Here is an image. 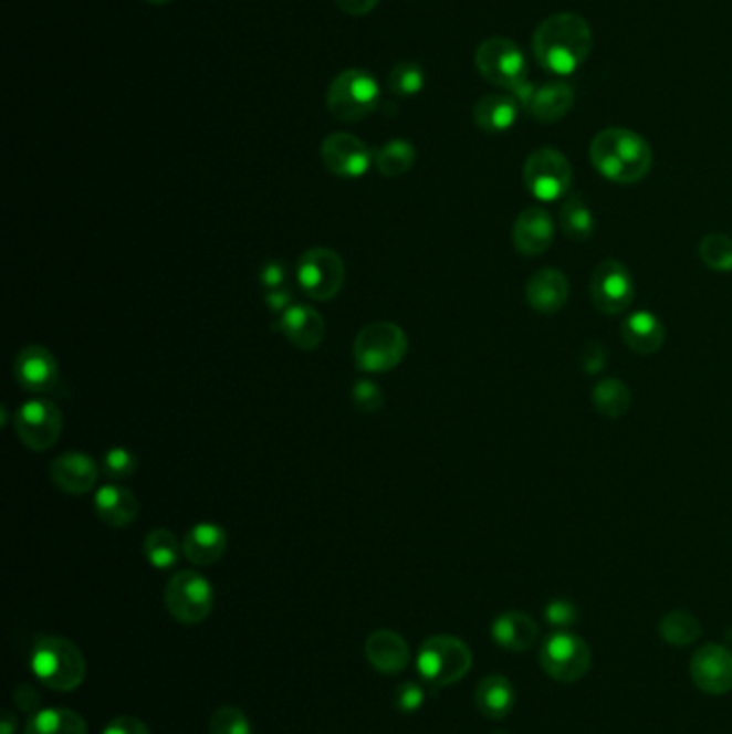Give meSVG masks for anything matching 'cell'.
<instances>
[{
	"instance_id": "cell-1",
	"label": "cell",
	"mask_w": 732,
	"mask_h": 734,
	"mask_svg": "<svg viewBox=\"0 0 732 734\" xmlns=\"http://www.w3.org/2000/svg\"><path fill=\"white\" fill-rule=\"evenodd\" d=\"M590 50L593 31L578 13H554L537 27L533 35L535 59L550 74H574L585 65Z\"/></svg>"
},
{
	"instance_id": "cell-2",
	"label": "cell",
	"mask_w": 732,
	"mask_h": 734,
	"mask_svg": "<svg viewBox=\"0 0 732 734\" xmlns=\"http://www.w3.org/2000/svg\"><path fill=\"white\" fill-rule=\"evenodd\" d=\"M588 155L595 170L613 184H638L653 166L649 143L640 134L625 127H608L599 132L590 143Z\"/></svg>"
},
{
	"instance_id": "cell-3",
	"label": "cell",
	"mask_w": 732,
	"mask_h": 734,
	"mask_svg": "<svg viewBox=\"0 0 732 734\" xmlns=\"http://www.w3.org/2000/svg\"><path fill=\"white\" fill-rule=\"evenodd\" d=\"M31 670L39 683L67 694L86 679V658L63 636H38L31 651Z\"/></svg>"
},
{
	"instance_id": "cell-4",
	"label": "cell",
	"mask_w": 732,
	"mask_h": 734,
	"mask_svg": "<svg viewBox=\"0 0 732 734\" xmlns=\"http://www.w3.org/2000/svg\"><path fill=\"white\" fill-rule=\"evenodd\" d=\"M473 665L471 649L456 636L428 638L417 653V670L428 685L447 688L462 681Z\"/></svg>"
},
{
	"instance_id": "cell-5",
	"label": "cell",
	"mask_w": 732,
	"mask_h": 734,
	"mask_svg": "<svg viewBox=\"0 0 732 734\" xmlns=\"http://www.w3.org/2000/svg\"><path fill=\"white\" fill-rule=\"evenodd\" d=\"M408 353V337L396 323H372L357 333L353 355L355 364L367 374H385L402 364Z\"/></svg>"
},
{
	"instance_id": "cell-6",
	"label": "cell",
	"mask_w": 732,
	"mask_h": 734,
	"mask_svg": "<svg viewBox=\"0 0 732 734\" xmlns=\"http://www.w3.org/2000/svg\"><path fill=\"white\" fill-rule=\"evenodd\" d=\"M380 88L366 70H346L337 75L327 91V111L344 123L364 120L378 108Z\"/></svg>"
},
{
	"instance_id": "cell-7",
	"label": "cell",
	"mask_w": 732,
	"mask_h": 734,
	"mask_svg": "<svg viewBox=\"0 0 732 734\" xmlns=\"http://www.w3.org/2000/svg\"><path fill=\"white\" fill-rule=\"evenodd\" d=\"M475 67L483 80L505 88L510 95L529 82L526 56L510 39L490 38L479 43Z\"/></svg>"
},
{
	"instance_id": "cell-8",
	"label": "cell",
	"mask_w": 732,
	"mask_h": 734,
	"mask_svg": "<svg viewBox=\"0 0 732 734\" xmlns=\"http://www.w3.org/2000/svg\"><path fill=\"white\" fill-rule=\"evenodd\" d=\"M166 608L175 621L184 625H198L209 619L216 604V593L211 583L198 572H177L164 593Z\"/></svg>"
},
{
	"instance_id": "cell-9",
	"label": "cell",
	"mask_w": 732,
	"mask_h": 734,
	"mask_svg": "<svg viewBox=\"0 0 732 734\" xmlns=\"http://www.w3.org/2000/svg\"><path fill=\"white\" fill-rule=\"evenodd\" d=\"M522 179L533 198L542 202H554L563 198L572 187V166L561 150L537 148L526 157Z\"/></svg>"
},
{
	"instance_id": "cell-10",
	"label": "cell",
	"mask_w": 732,
	"mask_h": 734,
	"mask_svg": "<svg viewBox=\"0 0 732 734\" xmlns=\"http://www.w3.org/2000/svg\"><path fill=\"white\" fill-rule=\"evenodd\" d=\"M296 282L310 298L331 301L346 282L344 260L330 248H312L296 262Z\"/></svg>"
},
{
	"instance_id": "cell-11",
	"label": "cell",
	"mask_w": 732,
	"mask_h": 734,
	"mask_svg": "<svg viewBox=\"0 0 732 734\" xmlns=\"http://www.w3.org/2000/svg\"><path fill=\"white\" fill-rule=\"evenodd\" d=\"M540 663L554 681L576 683L590 670L593 653L581 636L572 631H556L542 644Z\"/></svg>"
},
{
	"instance_id": "cell-12",
	"label": "cell",
	"mask_w": 732,
	"mask_h": 734,
	"mask_svg": "<svg viewBox=\"0 0 732 734\" xmlns=\"http://www.w3.org/2000/svg\"><path fill=\"white\" fill-rule=\"evenodd\" d=\"M15 434L31 451H48L63 432V412L50 400H29L20 406L13 419Z\"/></svg>"
},
{
	"instance_id": "cell-13",
	"label": "cell",
	"mask_w": 732,
	"mask_h": 734,
	"mask_svg": "<svg viewBox=\"0 0 732 734\" xmlns=\"http://www.w3.org/2000/svg\"><path fill=\"white\" fill-rule=\"evenodd\" d=\"M593 305L608 316L623 314L634 298V282L619 260H604L590 277Z\"/></svg>"
},
{
	"instance_id": "cell-14",
	"label": "cell",
	"mask_w": 732,
	"mask_h": 734,
	"mask_svg": "<svg viewBox=\"0 0 732 734\" xmlns=\"http://www.w3.org/2000/svg\"><path fill=\"white\" fill-rule=\"evenodd\" d=\"M321 157L331 175L339 179H359L374 164V155L366 147V143L344 132L331 134L323 140Z\"/></svg>"
},
{
	"instance_id": "cell-15",
	"label": "cell",
	"mask_w": 732,
	"mask_h": 734,
	"mask_svg": "<svg viewBox=\"0 0 732 734\" xmlns=\"http://www.w3.org/2000/svg\"><path fill=\"white\" fill-rule=\"evenodd\" d=\"M696 688L711 696H722L732 690V653L722 644H704L690 663Z\"/></svg>"
},
{
	"instance_id": "cell-16",
	"label": "cell",
	"mask_w": 732,
	"mask_h": 734,
	"mask_svg": "<svg viewBox=\"0 0 732 734\" xmlns=\"http://www.w3.org/2000/svg\"><path fill=\"white\" fill-rule=\"evenodd\" d=\"M13 374L24 391L45 394L52 391L59 382V364L45 346L29 344L18 353Z\"/></svg>"
},
{
	"instance_id": "cell-17",
	"label": "cell",
	"mask_w": 732,
	"mask_h": 734,
	"mask_svg": "<svg viewBox=\"0 0 732 734\" xmlns=\"http://www.w3.org/2000/svg\"><path fill=\"white\" fill-rule=\"evenodd\" d=\"M275 329L280 331L299 350L312 353L325 339V318L318 310L305 303H293L284 314H280Z\"/></svg>"
},
{
	"instance_id": "cell-18",
	"label": "cell",
	"mask_w": 732,
	"mask_h": 734,
	"mask_svg": "<svg viewBox=\"0 0 732 734\" xmlns=\"http://www.w3.org/2000/svg\"><path fill=\"white\" fill-rule=\"evenodd\" d=\"M52 483L72 496L88 494L100 479V466L82 451H65L50 464Z\"/></svg>"
},
{
	"instance_id": "cell-19",
	"label": "cell",
	"mask_w": 732,
	"mask_h": 734,
	"mask_svg": "<svg viewBox=\"0 0 732 734\" xmlns=\"http://www.w3.org/2000/svg\"><path fill=\"white\" fill-rule=\"evenodd\" d=\"M366 658L376 672L394 677L408 668L410 647L398 631L376 629L367 636Z\"/></svg>"
},
{
	"instance_id": "cell-20",
	"label": "cell",
	"mask_w": 732,
	"mask_h": 734,
	"mask_svg": "<svg viewBox=\"0 0 732 734\" xmlns=\"http://www.w3.org/2000/svg\"><path fill=\"white\" fill-rule=\"evenodd\" d=\"M554 239V221L544 209H526L513 223V245L522 256H540Z\"/></svg>"
},
{
	"instance_id": "cell-21",
	"label": "cell",
	"mask_w": 732,
	"mask_h": 734,
	"mask_svg": "<svg viewBox=\"0 0 732 734\" xmlns=\"http://www.w3.org/2000/svg\"><path fill=\"white\" fill-rule=\"evenodd\" d=\"M567 296L569 282L558 269H542L526 284L529 305L546 316L556 314L567 303Z\"/></svg>"
},
{
	"instance_id": "cell-22",
	"label": "cell",
	"mask_w": 732,
	"mask_h": 734,
	"mask_svg": "<svg viewBox=\"0 0 732 734\" xmlns=\"http://www.w3.org/2000/svg\"><path fill=\"white\" fill-rule=\"evenodd\" d=\"M226 552V531L213 522H200L185 535V558L198 567L218 563Z\"/></svg>"
},
{
	"instance_id": "cell-23",
	"label": "cell",
	"mask_w": 732,
	"mask_h": 734,
	"mask_svg": "<svg viewBox=\"0 0 732 734\" xmlns=\"http://www.w3.org/2000/svg\"><path fill=\"white\" fill-rule=\"evenodd\" d=\"M95 512H97V517L112 528H125L138 517L140 505H138V499L134 496V492L111 483V485H104L97 490Z\"/></svg>"
},
{
	"instance_id": "cell-24",
	"label": "cell",
	"mask_w": 732,
	"mask_h": 734,
	"mask_svg": "<svg viewBox=\"0 0 732 734\" xmlns=\"http://www.w3.org/2000/svg\"><path fill=\"white\" fill-rule=\"evenodd\" d=\"M576 93L567 82H546L535 88L526 112L540 123H556L569 114Z\"/></svg>"
},
{
	"instance_id": "cell-25",
	"label": "cell",
	"mask_w": 732,
	"mask_h": 734,
	"mask_svg": "<svg viewBox=\"0 0 732 734\" xmlns=\"http://www.w3.org/2000/svg\"><path fill=\"white\" fill-rule=\"evenodd\" d=\"M492 638L501 649L522 653L537 642L540 627L524 612H505L492 623Z\"/></svg>"
},
{
	"instance_id": "cell-26",
	"label": "cell",
	"mask_w": 732,
	"mask_h": 734,
	"mask_svg": "<svg viewBox=\"0 0 732 734\" xmlns=\"http://www.w3.org/2000/svg\"><path fill=\"white\" fill-rule=\"evenodd\" d=\"M475 706L488 720H505L515 706L512 681L501 674H490L481 679L475 690Z\"/></svg>"
},
{
	"instance_id": "cell-27",
	"label": "cell",
	"mask_w": 732,
	"mask_h": 734,
	"mask_svg": "<svg viewBox=\"0 0 732 734\" xmlns=\"http://www.w3.org/2000/svg\"><path fill=\"white\" fill-rule=\"evenodd\" d=\"M625 344L640 355L658 353L663 344V325L651 312H634L621 325Z\"/></svg>"
},
{
	"instance_id": "cell-28",
	"label": "cell",
	"mask_w": 732,
	"mask_h": 734,
	"mask_svg": "<svg viewBox=\"0 0 732 734\" xmlns=\"http://www.w3.org/2000/svg\"><path fill=\"white\" fill-rule=\"evenodd\" d=\"M517 102L512 95H485L473 108V120L485 134H503L517 118Z\"/></svg>"
},
{
	"instance_id": "cell-29",
	"label": "cell",
	"mask_w": 732,
	"mask_h": 734,
	"mask_svg": "<svg viewBox=\"0 0 732 734\" xmlns=\"http://www.w3.org/2000/svg\"><path fill=\"white\" fill-rule=\"evenodd\" d=\"M24 734H88V726L72 709H41L29 720Z\"/></svg>"
},
{
	"instance_id": "cell-30",
	"label": "cell",
	"mask_w": 732,
	"mask_h": 734,
	"mask_svg": "<svg viewBox=\"0 0 732 734\" xmlns=\"http://www.w3.org/2000/svg\"><path fill=\"white\" fill-rule=\"evenodd\" d=\"M412 164H415V147L406 140H389L374 153V166L387 179L402 177L412 168Z\"/></svg>"
},
{
	"instance_id": "cell-31",
	"label": "cell",
	"mask_w": 732,
	"mask_h": 734,
	"mask_svg": "<svg viewBox=\"0 0 732 734\" xmlns=\"http://www.w3.org/2000/svg\"><path fill=\"white\" fill-rule=\"evenodd\" d=\"M145 556H147L148 565L155 569H170L179 563V554H181V546L179 539L172 531L166 528H155L150 531L145 537Z\"/></svg>"
},
{
	"instance_id": "cell-32",
	"label": "cell",
	"mask_w": 732,
	"mask_h": 734,
	"mask_svg": "<svg viewBox=\"0 0 732 734\" xmlns=\"http://www.w3.org/2000/svg\"><path fill=\"white\" fill-rule=\"evenodd\" d=\"M561 228L563 234L572 241H585L593 234L595 218L581 196H572L561 209Z\"/></svg>"
},
{
	"instance_id": "cell-33",
	"label": "cell",
	"mask_w": 732,
	"mask_h": 734,
	"mask_svg": "<svg viewBox=\"0 0 732 734\" xmlns=\"http://www.w3.org/2000/svg\"><path fill=\"white\" fill-rule=\"evenodd\" d=\"M629 402H631L629 389L617 378H608L593 389V405L610 419H617L623 412H627Z\"/></svg>"
},
{
	"instance_id": "cell-34",
	"label": "cell",
	"mask_w": 732,
	"mask_h": 734,
	"mask_svg": "<svg viewBox=\"0 0 732 734\" xmlns=\"http://www.w3.org/2000/svg\"><path fill=\"white\" fill-rule=\"evenodd\" d=\"M659 636L675 647H688L700 638V623L690 612H670L659 623Z\"/></svg>"
},
{
	"instance_id": "cell-35",
	"label": "cell",
	"mask_w": 732,
	"mask_h": 734,
	"mask_svg": "<svg viewBox=\"0 0 732 734\" xmlns=\"http://www.w3.org/2000/svg\"><path fill=\"white\" fill-rule=\"evenodd\" d=\"M700 260L720 273L732 271V239L726 234H707L698 245Z\"/></svg>"
},
{
	"instance_id": "cell-36",
	"label": "cell",
	"mask_w": 732,
	"mask_h": 734,
	"mask_svg": "<svg viewBox=\"0 0 732 734\" xmlns=\"http://www.w3.org/2000/svg\"><path fill=\"white\" fill-rule=\"evenodd\" d=\"M426 86V72L415 61L398 63L389 74V91L400 97H412Z\"/></svg>"
},
{
	"instance_id": "cell-37",
	"label": "cell",
	"mask_w": 732,
	"mask_h": 734,
	"mask_svg": "<svg viewBox=\"0 0 732 734\" xmlns=\"http://www.w3.org/2000/svg\"><path fill=\"white\" fill-rule=\"evenodd\" d=\"M209 734H252V724L239 706L223 704L209 720Z\"/></svg>"
},
{
	"instance_id": "cell-38",
	"label": "cell",
	"mask_w": 732,
	"mask_h": 734,
	"mask_svg": "<svg viewBox=\"0 0 732 734\" xmlns=\"http://www.w3.org/2000/svg\"><path fill=\"white\" fill-rule=\"evenodd\" d=\"M102 469H104L106 478L123 481V479H129L136 473L138 458L125 447H112L111 451H106V455H104Z\"/></svg>"
},
{
	"instance_id": "cell-39",
	"label": "cell",
	"mask_w": 732,
	"mask_h": 734,
	"mask_svg": "<svg viewBox=\"0 0 732 734\" xmlns=\"http://www.w3.org/2000/svg\"><path fill=\"white\" fill-rule=\"evenodd\" d=\"M351 398H353L355 408L362 412H376L383 408V402H385L383 389L372 380H357L351 391Z\"/></svg>"
},
{
	"instance_id": "cell-40",
	"label": "cell",
	"mask_w": 732,
	"mask_h": 734,
	"mask_svg": "<svg viewBox=\"0 0 732 734\" xmlns=\"http://www.w3.org/2000/svg\"><path fill=\"white\" fill-rule=\"evenodd\" d=\"M394 702L402 713H417L426 702V690L415 681H404L394 692Z\"/></svg>"
},
{
	"instance_id": "cell-41",
	"label": "cell",
	"mask_w": 732,
	"mask_h": 734,
	"mask_svg": "<svg viewBox=\"0 0 732 734\" xmlns=\"http://www.w3.org/2000/svg\"><path fill=\"white\" fill-rule=\"evenodd\" d=\"M258 280L262 284V289L269 293V291H280V289H286V280H289V266L282 262V260H271L266 262L260 273H258Z\"/></svg>"
},
{
	"instance_id": "cell-42",
	"label": "cell",
	"mask_w": 732,
	"mask_h": 734,
	"mask_svg": "<svg viewBox=\"0 0 732 734\" xmlns=\"http://www.w3.org/2000/svg\"><path fill=\"white\" fill-rule=\"evenodd\" d=\"M102 734H150L147 724L132 715H118L108 722Z\"/></svg>"
},
{
	"instance_id": "cell-43",
	"label": "cell",
	"mask_w": 732,
	"mask_h": 734,
	"mask_svg": "<svg viewBox=\"0 0 732 734\" xmlns=\"http://www.w3.org/2000/svg\"><path fill=\"white\" fill-rule=\"evenodd\" d=\"M546 619H548V623L565 627V625L578 621V610L572 604L563 601V599H556V601L550 604L548 610H546Z\"/></svg>"
},
{
	"instance_id": "cell-44",
	"label": "cell",
	"mask_w": 732,
	"mask_h": 734,
	"mask_svg": "<svg viewBox=\"0 0 732 734\" xmlns=\"http://www.w3.org/2000/svg\"><path fill=\"white\" fill-rule=\"evenodd\" d=\"M13 702H15V706H18L22 713H38L41 696H39L38 690H35L31 683H20V685L13 690Z\"/></svg>"
},
{
	"instance_id": "cell-45",
	"label": "cell",
	"mask_w": 732,
	"mask_h": 734,
	"mask_svg": "<svg viewBox=\"0 0 732 734\" xmlns=\"http://www.w3.org/2000/svg\"><path fill=\"white\" fill-rule=\"evenodd\" d=\"M266 305L271 312L275 314H284L291 305H293V294L289 289H280V291H269L266 293Z\"/></svg>"
},
{
	"instance_id": "cell-46",
	"label": "cell",
	"mask_w": 732,
	"mask_h": 734,
	"mask_svg": "<svg viewBox=\"0 0 732 734\" xmlns=\"http://www.w3.org/2000/svg\"><path fill=\"white\" fill-rule=\"evenodd\" d=\"M335 4L348 15H366L378 4V0H335Z\"/></svg>"
},
{
	"instance_id": "cell-47",
	"label": "cell",
	"mask_w": 732,
	"mask_h": 734,
	"mask_svg": "<svg viewBox=\"0 0 732 734\" xmlns=\"http://www.w3.org/2000/svg\"><path fill=\"white\" fill-rule=\"evenodd\" d=\"M2 720H0V734H15V731H18V720H15V715L11 713V711H2V715H0Z\"/></svg>"
},
{
	"instance_id": "cell-48",
	"label": "cell",
	"mask_w": 732,
	"mask_h": 734,
	"mask_svg": "<svg viewBox=\"0 0 732 734\" xmlns=\"http://www.w3.org/2000/svg\"><path fill=\"white\" fill-rule=\"evenodd\" d=\"M147 2H150V4H168V2H172V0H147Z\"/></svg>"
},
{
	"instance_id": "cell-49",
	"label": "cell",
	"mask_w": 732,
	"mask_h": 734,
	"mask_svg": "<svg viewBox=\"0 0 732 734\" xmlns=\"http://www.w3.org/2000/svg\"><path fill=\"white\" fill-rule=\"evenodd\" d=\"M494 734H505V733H494Z\"/></svg>"
}]
</instances>
